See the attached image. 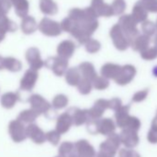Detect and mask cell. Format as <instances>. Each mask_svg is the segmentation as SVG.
Wrapping results in <instances>:
<instances>
[{
  "mask_svg": "<svg viewBox=\"0 0 157 157\" xmlns=\"http://www.w3.org/2000/svg\"><path fill=\"white\" fill-rule=\"evenodd\" d=\"M124 143L128 147H134L139 143V137L137 131L128 129L124 133Z\"/></svg>",
  "mask_w": 157,
  "mask_h": 157,
  "instance_id": "obj_1",
  "label": "cell"
},
{
  "mask_svg": "<svg viewBox=\"0 0 157 157\" xmlns=\"http://www.w3.org/2000/svg\"><path fill=\"white\" fill-rule=\"evenodd\" d=\"M149 44H150V37L146 36V35H140L139 36L135 42H134V44H133V48L134 50L136 51H144L145 49L148 48L149 46Z\"/></svg>",
  "mask_w": 157,
  "mask_h": 157,
  "instance_id": "obj_2",
  "label": "cell"
},
{
  "mask_svg": "<svg viewBox=\"0 0 157 157\" xmlns=\"http://www.w3.org/2000/svg\"><path fill=\"white\" fill-rule=\"evenodd\" d=\"M134 15H135V20L136 21L138 22H142V21H146V19H147V10L146 9L144 8V6L142 5L141 2H139L135 9H134Z\"/></svg>",
  "mask_w": 157,
  "mask_h": 157,
  "instance_id": "obj_3",
  "label": "cell"
},
{
  "mask_svg": "<svg viewBox=\"0 0 157 157\" xmlns=\"http://www.w3.org/2000/svg\"><path fill=\"white\" fill-rule=\"evenodd\" d=\"M136 74V69L134 68V67L132 66H126L124 68V76L121 77V78L118 81L119 83L121 84H126L128 82H129L132 78H134Z\"/></svg>",
  "mask_w": 157,
  "mask_h": 157,
  "instance_id": "obj_4",
  "label": "cell"
},
{
  "mask_svg": "<svg viewBox=\"0 0 157 157\" xmlns=\"http://www.w3.org/2000/svg\"><path fill=\"white\" fill-rule=\"evenodd\" d=\"M141 57L145 60H152L157 58V45L153 47H148L144 51L141 52Z\"/></svg>",
  "mask_w": 157,
  "mask_h": 157,
  "instance_id": "obj_5",
  "label": "cell"
},
{
  "mask_svg": "<svg viewBox=\"0 0 157 157\" xmlns=\"http://www.w3.org/2000/svg\"><path fill=\"white\" fill-rule=\"evenodd\" d=\"M155 30H156V27L155 25L151 22V21H145L143 24H142V31H143V33L144 35L150 37L151 35L154 34L155 33Z\"/></svg>",
  "mask_w": 157,
  "mask_h": 157,
  "instance_id": "obj_6",
  "label": "cell"
},
{
  "mask_svg": "<svg viewBox=\"0 0 157 157\" xmlns=\"http://www.w3.org/2000/svg\"><path fill=\"white\" fill-rule=\"evenodd\" d=\"M141 3L147 11L157 12V0H141Z\"/></svg>",
  "mask_w": 157,
  "mask_h": 157,
  "instance_id": "obj_7",
  "label": "cell"
},
{
  "mask_svg": "<svg viewBox=\"0 0 157 157\" xmlns=\"http://www.w3.org/2000/svg\"><path fill=\"white\" fill-rule=\"evenodd\" d=\"M127 124L128 125L129 129L134 130V131L139 130V128L140 127V121L137 117H128V123Z\"/></svg>",
  "mask_w": 157,
  "mask_h": 157,
  "instance_id": "obj_8",
  "label": "cell"
},
{
  "mask_svg": "<svg viewBox=\"0 0 157 157\" xmlns=\"http://www.w3.org/2000/svg\"><path fill=\"white\" fill-rule=\"evenodd\" d=\"M148 89H145V90H142V91H140L138 92L137 94H135V95L133 96L132 100L133 102H142L143 100L146 99L147 95H148Z\"/></svg>",
  "mask_w": 157,
  "mask_h": 157,
  "instance_id": "obj_9",
  "label": "cell"
},
{
  "mask_svg": "<svg viewBox=\"0 0 157 157\" xmlns=\"http://www.w3.org/2000/svg\"><path fill=\"white\" fill-rule=\"evenodd\" d=\"M147 139L151 143H157V131L151 129L148 133Z\"/></svg>",
  "mask_w": 157,
  "mask_h": 157,
  "instance_id": "obj_10",
  "label": "cell"
},
{
  "mask_svg": "<svg viewBox=\"0 0 157 157\" xmlns=\"http://www.w3.org/2000/svg\"><path fill=\"white\" fill-rule=\"evenodd\" d=\"M121 157H140V154L134 151H122L120 153Z\"/></svg>",
  "mask_w": 157,
  "mask_h": 157,
  "instance_id": "obj_11",
  "label": "cell"
},
{
  "mask_svg": "<svg viewBox=\"0 0 157 157\" xmlns=\"http://www.w3.org/2000/svg\"><path fill=\"white\" fill-rule=\"evenodd\" d=\"M151 129L154 130V131H157V114L155 116V117L153 118L152 122H151Z\"/></svg>",
  "mask_w": 157,
  "mask_h": 157,
  "instance_id": "obj_12",
  "label": "cell"
},
{
  "mask_svg": "<svg viewBox=\"0 0 157 157\" xmlns=\"http://www.w3.org/2000/svg\"><path fill=\"white\" fill-rule=\"evenodd\" d=\"M152 73H153V75H154L155 77H157V66L154 67V68H153V70H152Z\"/></svg>",
  "mask_w": 157,
  "mask_h": 157,
  "instance_id": "obj_13",
  "label": "cell"
},
{
  "mask_svg": "<svg viewBox=\"0 0 157 157\" xmlns=\"http://www.w3.org/2000/svg\"><path fill=\"white\" fill-rule=\"evenodd\" d=\"M154 43H155V45H157V34L155 36V39H154Z\"/></svg>",
  "mask_w": 157,
  "mask_h": 157,
  "instance_id": "obj_14",
  "label": "cell"
},
{
  "mask_svg": "<svg viewBox=\"0 0 157 157\" xmlns=\"http://www.w3.org/2000/svg\"><path fill=\"white\" fill-rule=\"evenodd\" d=\"M155 27H156V28H157V22H156V25H155Z\"/></svg>",
  "mask_w": 157,
  "mask_h": 157,
  "instance_id": "obj_15",
  "label": "cell"
}]
</instances>
